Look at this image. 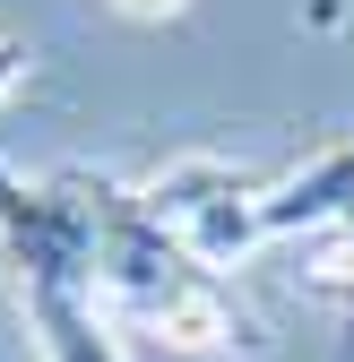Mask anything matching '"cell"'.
Here are the masks:
<instances>
[{
	"mask_svg": "<svg viewBox=\"0 0 354 362\" xmlns=\"http://www.w3.org/2000/svg\"><path fill=\"white\" fill-rule=\"evenodd\" d=\"M0 259H9L18 293H26V285L96 293V224H86V190H78V173L26 181L9 156H0Z\"/></svg>",
	"mask_w": 354,
	"mask_h": 362,
	"instance_id": "obj_1",
	"label": "cell"
},
{
	"mask_svg": "<svg viewBox=\"0 0 354 362\" xmlns=\"http://www.w3.org/2000/svg\"><path fill=\"white\" fill-rule=\"evenodd\" d=\"M173 233H182V250L199 267H234L242 250H259L251 233V199H259V181L234 173V164H216V156H182V164H164L147 190H139Z\"/></svg>",
	"mask_w": 354,
	"mask_h": 362,
	"instance_id": "obj_2",
	"label": "cell"
},
{
	"mask_svg": "<svg viewBox=\"0 0 354 362\" xmlns=\"http://www.w3.org/2000/svg\"><path fill=\"white\" fill-rule=\"evenodd\" d=\"M329 224H354V147H320L302 173L259 181V199H251V233L259 242H277V233H329Z\"/></svg>",
	"mask_w": 354,
	"mask_h": 362,
	"instance_id": "obj_3",
	"label": "cell"
},
{
	"mask_svg": "<svg viewBox=\"0 0 354 362\" xmlns=\"http://www.w3.org/2000/svg\"><path fill=\"white\" fill-rule=\"evenodd\" d=\"M18 302H26V328H35L43 362H130L96 293H69V285H26Z\"/></svg>",
	"mask_w": 354,
	"mask_h": 362,
	"instance_id": "obj_4",
	"label": "cell"
},
{
	"mask_svg": "<svg viewBox=\"0 0 354 362\" xmlns=\"http://www.w3.org/2000/svg\"><path fill=\"white\" fill-rule=\"evenodd\" d=\"M302 285L354 320V224H329V233H312V250H302Z\"/></svg>",
	"mask_w": 354,
	"mask_h": 362,
	"instance_id": "obj_5",
	"label": "cell"
},
{
	"mask_svg": "<svg viewBox=\"0 0 354 362\" xmlns=\"http://www.w3.org/2000/svg\"><path fill=\"white\" fill-rule=\"evenodd\" d=\"M26 61H35V52H26V43H18V35H0V95H9V86L26 78Z\"/></svg>",
	"mask_w": 354,
	"mask_h": 362,
	"instance_id": "obj_6",
	"label": "cell"
},
{
	"mask_svg": "<svg viewBox=\"0 0 354 362\" xmlns=\"http://www.w3.org/2000/svg\"><path fill=\"white\" fill-rule=\"evenodd\" d=\"M121 9H130V18H182L190 0H121Z\"/></svg>",
	"mask_w": 354,
	"mask_h": 362,
	"instance_id": "obj_7",
	"label": "cell"
}]
</instances>
